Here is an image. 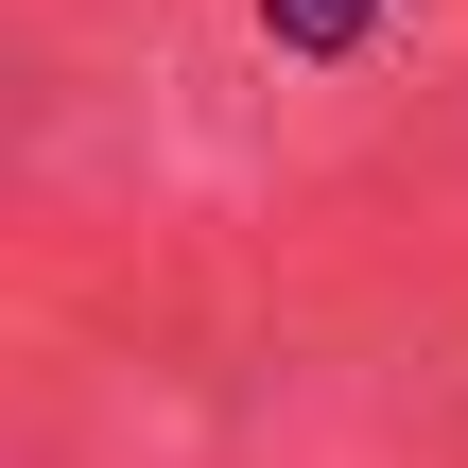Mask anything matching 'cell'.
Here are the masks:
<instances>
[{"label": "cell", "mask_w": 468, "mask_h": 468, "mask_svg": "<svg viewBox=\"0 0 468 468\" xmlns=\"http://www.w3.org/2000/svg\"><path fill=\"white\" fill-rule=\"evenodd\" d=\"M365 17H382V0H261V35H278V52H313V69H347V52H365Z\"/></svg>", "instance_id": "obj_1"}]
</instances>
